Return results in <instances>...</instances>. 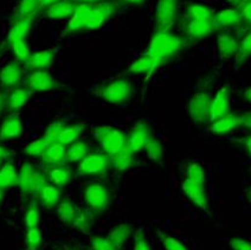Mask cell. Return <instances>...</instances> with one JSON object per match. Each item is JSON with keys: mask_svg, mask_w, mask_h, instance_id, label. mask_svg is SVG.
Here are the masks:
<instances>
[{"mask_svg": "<svg viewBox=\"0 0 251 250\" xmlns=\"http://www.w3.org/2000/svg\"><path fill=\"white\" fill-rule=\"evenodd\" d=\"M65 126H67V124H64L63 121L51 122L49 127H48L47 130H45L44 135H43V139L50 145L52 143H56L59 134H61V132L64 129Z\"/></svg>", "mask_w": 251, "mask_h": 250, "instance_id": "43", "label": "cell"}, {"mask_svg": "<svg viewBox=\"0 0 251 250\" xmlns=\"http://www.w3.org/2000/svg\"><path fill=\"white\" fill-rule=\"evenodd\" d=\"M126 5H142L146 0H121Z\"/></svg>", "mask_w": 251, "mask_h": 250, "instance_id": "55", "label": "cell"}, {"mask_svg": "<svg viewBox=\"0 0 251 250\" xmlns=\"http://www.w3.org/2000/svg\"><path fill=\"white\" fill-rule=\"evenodd\" d=\"M85 127L87 126L83 122H77V124L70 125V126L67 125L61 132V134H59L58 139H57V143L64 145V146H69V145L77 141V138L83 133Z\"/></svg>", "mask_w": 251, "mask_h": 250, "instance_id": "28", "label": "cell"}, {"mask_svg": "<svg viewBox=\"0 0 251 250\" xmlns=\"http://www.w3.org/2000/svg\"><path fill=\"white\" fill-rule=\"evenodd\" d=\"M94 136L98 140L100 146L102 147L103 152L109 157L124 150L126 143H127L126 133L109 126L96 127L94 130Z\"/></svg>", "mask_w": 251, "mask_h": 250, "instance_id": "3", "label": "cell"}, {"mask_svg": "<svg viewBox=\"0 0 251 250\" xmlns=\"http://www.w3.org/2000/svg\"><path fill=\"white\" fill-rule=\"evenodd\" d=\"M161 242L165 250H188V248L184 243L170 235H162Z\"/></svg>", "mask_w": 251, "mask_h": 250, "instance_id": "48", "label": "cell"}, {"mask_svg": "<svg viewBox=\"0 0 251 250\" xmlns=\"http://www.w3.org/2000/svg\"><path fill=\"white\" fill-rule=\"evenodd\" d=\"M130 234H132V225L127 223H121L115 225L112 230H110L108 238H109V240L115 244L116 248L120 250L125 246V243L127 242Z\"/></svg>", "mask_w": 251, "mask_h": 250, "instance_id": "32", "label": "cell"}, {"mask_svg": "<svg viewBox=\"0 0 251 250\" xmlns=\"http://www.w3.org/2000/svg\"><path fill=\"white\" fill-rule=\"evenodd\" d=\"M11 49H12V52L13 55L16 56L17 61L21 62L23 64H24L28 59V57L31 56V51H30V48H28L26 39L17 41L16 43L11 45Z\"/></svg>", "mask_w": 251, "mask_h": 250, "instance_id": "40", "label": "cell"}, {"mask_svg": "<svg viewBox=\"0 0 251 250\" xmlns=\"http://www.w3.org/2000/svg\"><path fill=\"white\" fill-rule=\"evenodd\" d=\"M186 177L187 179L196 181V183L205 184V181H206V175H205L204 169L201 164L195 163V161L187 165Z\"/></svg>", "mask_w": 251, "mask_h": 250, "instance_id": "42", "label": "cell"}, {"mask_svg": "<svg viewBox=\"0 0 251 250\" xmlns=\"http://www.w3.org/2000/svg\"><path fill=\"white\" fill-rule=\"evenodd\" d=\"M243 147H244L245 152H247V154L249 155V157L251 158V134L248 135L247 138L244 139V141H243Z\"/></svg>", "mask_w": 251, "mask_h": 250, "instance_id": "53", "label": "cell"}, {"mask_svg": "<svg viewBox=\"0 0 251 250\" xmlns=\"http://www.w3.org/2000/svg\"><path fill=\"white\" fill-rule=\"evenodd\" d=\"M212 23L215 30H223L237 26L242 23L241 11L232 7L225 8L221 12H217L213 15Z\"/></svg>", "mask_w": 251, "mask_h": 250, "instance_id": "14", "label": "cell"}, {"mask_svg": "<svg viewBox=\"0 0 251 250\" xmlns=\"http://www.w3.org/2000/svg\"><path fill=\"white\" fill-rule=\"evenodd\" d=\"M213 11L206 5L190 4L186 7V18L191 21H212Z\"/></svg>", "mask_w": 251, "mask_h": 250, "instance_id": "34", "label": "cell"}, {"mask_svg": "<svg viewBox=\"0 0 251 250\" xmlns=\"http://www.w3.org/2000/svg\"><path fill=\"white\" fill-rule=\"evenodd\" d=\"M62 192L59 191L58 187L53 184H48L47 186L43 189L41 193V197H39V201L42 203V205L45 209L50 210L52 207H56L59 204V201L62 200Z\"/></svg>", "mask_w": 251, "mask_h": 250, "instance_id": "30", "label": "cell"}, {"mask_svg": "<svg viewBox=\"0 0 251 250\" xmlns=\"http://www.w3.org/2000/svg\"><path fill=\"white\" fill-rule=\"evenodd\" d=\"M4 196H5L4 189H0V205H1L2 200H4Z\"/></svg>", "mask_w": 251, "mask_h": 250, "instance_id": "60", "label": "cell"}, {"mask_svg": "<svg viewBox=\"0 0 251 250\" xmlns=\"http://www.w3.org/2000/svg\"><path fill=\"white\" fill-rule=\"evenodd\" d=\"M230 247L232 250H251V242L243 238L235 237L230 241Z\"/></svg>", "mask_w": 251, "mask_h": 250, "instance_id": "50", "label": "cell"}, {"mask_svg": "<svg viewBox=\"0 0 251 250\" xmlns=\"http://www.w3.org/2000/svg\"><path fill=\"white\" fill-rule=\"evenodd\" d=\"M212 106V96L206 92H198L191 98L187 112L191 120L195 122H209Z\"/></svg>", "mask_w": 251, "mask_h": 250, "instance_id": "6", "label": "cell"}, {"mask_svg": "<svg viewBox=\"0 0 251 250\" xmlns=\"http://www.w3.org/2000/svg\"><path fill=\"white\" fill-rule=\"evenodd\" d=\"M133 250H152L148 243L146 236H145L142 230H138L134 234V247Z\"/></svg>", "mask_w": 251, "mask_h": 250, "instance_id": "49", "label": "cell"}, {"mask_svg": "<svg viewBox=\"0 0 251 250\" xmlns=\"http://www.w3.org/2000/svg\"><path fill=\"white\" fill-rule=\"evenodd\" d=\"M55 58V51L52 50H42L38 52L31 53V56L25 62V68L30 72L35 70H49L53 63Z\"/></svg>", "mask_w": 251, "mask_h": 250, "instance_id": "20", "label": "cell"}, {"mask_svg": "<svg viewBox=\"0 0 251 250\" xmlns=\"http://www.w3.org/2000/svg\"><path fill=\"white\" fill-rule=\"evenodd\" d=\"M43 241L42 230L38 226L35 228H28L25 234V244L27 250H38Z\"/></svg>", "mask_w": 251, "mask_h": 250, "instance_id": "39", "label": "cell"}, {"mask_svg": "<svg viewBox=\"0 0 251 250\" xmlns=\"http://www.w3.org/2000/svg\"><path fill=\"white\" fill-rule=\"evenodd\" d=\"M89 250H119L108 237L94 236L90 238Z\"/></svg>", "mask_w": 251, "mask_h": 250, "instance_id": "46", "label": "cell"}, {"mask_svg": "<svg viewBox=\"0 0 251 250\" xmlns=\"http://www.w3.org/2000/svg\"><path fill=\"white\" fill-rule=\"evenodd\" d=\"M239 127H242V116L227 113V114L223 115L222 118L217 119L216 121L212 122L211 132L218 135H223L239 128Z\"/></svg>", "mask_w": 251, "mask_h": 250, "instance_id": "22", "label": "cell"}, {"mask_svg": "<svg viewBox=\"0 0 251 250\" xmlns=\"http://www.w3.org/2000/svg\"><path fill=\"white\" fill-rule=\"evenodd\" d=\"M96 95L108 103L124 106L132 96V83L127 77H120L94 89Z\"/></svg>", "mask_w": 251, "mask_h": 250, "instance_id": "2", "label": "cell"}, {"mask_svg": "<svg viewBox=\"0 0 251 250\" xmlns=\"http://www.w3.org/2000/svg\"><path fill=\"white\" fill-rule=\"evenodd\" d=\"M77 206L73 200H63L59 201L58 205L56 206V212L58 216L59 221L64 223L65 225H73L74 218H75Z\"/></svg>", "mask_w": 251, "mask_h": 250, "instance_id": "33", "label": "cell"}, {"mask_svg": "<svg viewBox=\"0 0 251 250\" xmlns=\"http://www.w3.org/2000/svg\"><path fill=\"white\" fill-rule=\"evenodd\" d=\"M47 175L44 173L36 171L35 172V179H33L32 184V190H31V195L35 197L36 200H39V197H41V193L45 186L49 184V180H48Z\"/></svg>", "mask_w": 251, "mask_h": 250, "instance_id": "45", "label": "cell"}, {"mask_svg": "<svg viewBox=\"0 0 251 250\" xmlns=\"http://www.w3.org/2000/svg\"><path fill=\"white\" fill-rule=\"evenodd\" d=\"M71 226L81 230V231L84 232V234H89L91 230V220L89 215L87 214V211H84L83 209L77 207L75 218H74L73 225Z\"/></svg>", "mask_w": 251, "mask_h": 250, "instance_id": "38", "label": "cell"}, {"mask_svg": "<svg viewBox=\"0 0 251 250\" xmlns=\"http://www.w3.org/2000/svg\"><path fill=\"white\" fill-rule=\"evenodd\" d=\"M182 31L188 38L201 39L210 36L216 30L213 27L212 21H191V19H187L182 26Z\"/></svg>", "mask_w": 251, "mask_h": 250, "instance_id": "16", "label": "cell"}, {"mask_svg": "<svg viewBox=\"0 0 251 250\" xmlns=\"http://www.w3.org/2000/svg\"><path fill=\"white\" fill-rule=\"evenodd\" d=\"M181 190L185 196L199 209L206 210L209 207V196L204 184L196 183L191 179H185L181 184Z\"/></svg>", "mask_w": 251, "mask_h": 250, "instance_id": "11", "label": "cell"}, {"mask_svg": "<svg viewBox=\"0 0 251 250\" xmlns=\"http://www.w3.org/2000/svg\"><path fill=\"white\" fill-rule=\"evenodd\" d=\"M243 98H244V100H247L249 103H251V87L247 88V89L244 90Z\"/></svg>", "mask_w": 251, "mask_h": 250, "instance_id": "57", "label": "cell"}, {"mask_svg": "<svg viewBox=\"0 0 251 250\" xmlns=\"http://www.w3.org/2000/svg\"><path fill=\"white\" fill-rule=\"evenodd\" d=\"M241 116H242V127L251 130V110L243 113V115Z\"/></svg>", "mask_w": 251, "mask_h": 250, "instance_id": "52", "label": "cell"}, {"mask_svg": "<svg viewBox=\"0 0 251 250\" xmlns=\"http://www.w3.org/2000/svg\"><path fill=\"white\" fill-rule=\"evenodd\" d=\"M118 8V4L109 0L90 4V17L85 30H98L103 26L104 23L115 15Z\"/></svg>", "mask_w": 251, "mask_h": 250, "instance_id": "7", "label": "cell"}, {"mask_svg": "<svg viewBox=\"0 0 251 250\" xmlns=\"http://www.w3.org/2000/svg\"><path fill=\"white\" fill-rule=\"evenodd\" d=\"M185 47L186 42L182 37L172 33L171 31H155L148 45L147 53L162 63L176 55Z\"/></svg>", "mask_w": 251, "mask_h": 250, "instance_id": "1", "label": "cell"}, {"mask_svg": "<svg viewBox=\"0 0 251 250\" xmlns=\"http://www.w3.org/2000/svg\"><path fill=\"white\" fill-rule=\"evenodd\" d=\"M48 178H49L50 183L57 187H64L71 180V170L62 164L49 166Z\"/></svg>", "mask_w": 251, "mask_h": 250, "instance_id": "26", "label": "cell"}, {"mask_svg": "<svg viewBox=\"0 0 251 250\" xmlns=\"http://www.w3.org/2000/svg\"><path fill=\"white\" fill-rule=\"evenodd\" d=\"M161 64V62L159 59H156L153 56L146 55L141 56V57L134 61L132 64H130L128 72L130 74H136V75H141V74H147L152 73L153 70H155L159 65Z\"/></svg>", "mask_w": 251, "mask_h": 250, "instance_id": "25", "label": "cell"}, {"mask_svg": "<svg viewBox=\"0 0 251 250\" xmlns=\"http://www.w3.org/2000/svg\"><path fill=\"white\" fill-rule=\"evenodd\" d=\"M25 225L26 228H35V226L39 225L41 222V212H39V207L37 205L36 201H31L28 205L26 214H25Z\"/></svg>", "mask_w": 251, "mask_h": 250, "instance_id": "41", "label": "cell"}, {"mask_svg": "<svg viewBox=\"0 0 251 250\" xmlns=\"http://www.w3.org/2000/svg\"><path fill=\"white\" fill-rule=\"evenodd\" d=\"M217 50L222 59H230L237 56L239 43L235 36L227 32H221L217 36Z\"/></svg>", "mask_w": 251, "mask_h": 250, "instance_id": "17", "label": "cell"}, {"mask_svg": "<svg viewBox=\"0 0 251 250\" xmlns=\"http://www.w3.org/2000/svg\"><path fill=\"white\" fill-rule=\"evenodd\" d=\"M239 11H241L242 22H244L248 26H251V0L245 2L243 6H241Z\"/></svg>", "mask_w": 251, "mask_h": 250, "instance_id": "51", "label": "cell"}, {"mask_svg": "<svg viewBox=\"0 0 251 250\" xmlns=\"http://www.w3.org/2000/svg\"><path fill=\"white\" fill-rule=\"evenodd\" d=\"M179 0H158L154 11L155 31H170L178 21Z\"/></svg>", "mask_w": 251, "mask_h": 250, "instance_id": "5", "label": "cell"}, {"mask_svg": "<svg viewBox=\"0 0 251 250\" xmlns=\"http://www.w3.org/2000/svg\"><path fill=\"white\" fill-rule=\"evenodd\" d=\"M245 198H247V200L249 201V204H251V186L248 187L247 192H245Z\"/></svg>", "mask_w": 251, "mask_h": 250, "instance_id": "59", "label": "cell"}, {"mask_svg": "<svg viewBox=\"0 0 251 250\" xmlns=\"http://www.w3.org/2000/svg\"><path fill=\"white\" fill-rule=\"evenodd\" d=\"M61 86L62 84L58 83L47 70H35L28 74L26 77V87L31 92H49L61 88Z\"/></svg>", "mask_w": 251, "mask_h": 250, "instance_id": "9", "label": "cell"}, {"mask_svg": "<svg viewBox=\"0 0 251 250\" xmlns=\"http://www.w3.org/2000/svg\"><path fill=\"white\" fill-rule=\"evenodd\" d=\"M50 144H48L47 141L43 139V136L41 139H37V140L32 141L25 147L24 152L25 154L30 155V157H41V155L44 153V150L49 147Z\"/></svg>", "mask_w": 251, "mask_h": 250, "instance_id": "44", "label": "cell"}, {"mask_svg": "<svg viewBox=\"0 0 251 250\" xmlns=\"http://www.w3.org/2000/svg\"><path fill=\"white\" fill-rule=\"evenodd\" d=\"M226 2H229L231 5H235V6H243L247 1H249V0H225Z\"/></svg>", "mask_w": 251, "mask_h": 250, "instance_id": "54", "label": "cell"}, {"mask_svg": "<svg viewBox=\"0 0 251 250\" xmlns=\"http://www.w3.org/2000/svg\"><path fill=\"white\" fill-rule=\"evenodd\" d=\"M90 17V4H77L74 15L67 23L65 31L68 33H75L85 30Z\"/></svg>", "mask_w": 251, "mask_h": 250, "instance_id": "13", "label": "cell"}, {"mask_svg": "<svg viewBox=\"0 0 251 250\" xmlns=\"http://www.w3.org/2000/svg\"><path fill=\"white\" fill-rule=\"evenodd\" d=\"M35 21V18L32 17H27V18H13L12 25H11V29L8 31V35L6 38L7 44L12 45L16 43L17 41H21V39H25L26 36L30 32L31 27H32V23Z\"/></svg>", "mask_w": 251, "mask_h": 250, "instance_id": "18", "label": "cell"}, {"mask_svg": "<svg viewBox=\"0 0 251 250\" xmlns=\"http://www.w3.org/2000/svg\"><path fill=\"white\" fill-rule=\"evenodd\" d=\"M8 154V150H5L4 147L0 146V169H1V163H2V159H5L7 157Z\"/></svg>", "mask_w": 251, "mask_h": 250, "instance_id": "56", "label": "cell"}, {"mask_svg": "<svg viewBox=\"0 0 251 250\" xmlns=\"http://www.w3.org/2000/svg\"><path fill=\"white\" fill-rule=\"evenodd\" d=\"M58 250H62V249H58Z\"/></svg>", "mask_w": 251, "mask_h": 250, "instance_id": "62", "label": "cell"}, {"mask_svg": "<svg viewBox=\"0 0 251 250\" xmlns=\"http://www.w3.org/2000/svg\"><path fill=\"white\" fill-rule=\"evenodd\" d=\"M77 7V2L74 0H58L45 7V15L48 18L59 21V19H69L74 15Z\"/></svg>", "mask_w": 251, "mask_h": 250, "instance_id": "15", "label": "cell"}, {"mask_svg": "<svg viewBox=\"0 0 251 250\" xmlns=\"http://www.w3.org/2000/svg\"><path fill=\"white\" fill-rule=\"evenodd\" d=\"M77 4H93V2L101 1V0H74Z\"/></svg>", "mask_w": 251, "mask_h": 250, "instance_id": "58", "label": "cell"}, {"mask_svg": "<svg viewBox=\"0 0 251 250\" xmlns=\"http://www.w3.org/2000/svg\"><path fill=\"white\" fill-rule=\"evenodd\" d=\"M110 167H113L116 171H127V170L132 169L134 165V153L130 152L127 147L120 150L119 153L109 157Z\"/></svg>", "mask_w": 251, "mask_h": 250, "instance_id": "27", "label": "cell"}, {"mask_svg": "<svg viewBox=\"0 0 251 250\" xmlns=\"http://www.w3.org/2000/svg\"><path fill=\"white\" fill-rule=\"evenodd\" d=\"M65 153H67V146L59 144L52 143L49 145L44 153L41 155L42 163H44L48 166H55V165H61L63 161H65Z\"/></svg>", "mask_w": 251, "mask_h": 250, "instance_id": "24", "label": "cell"}, {"mask_svg": "<svg viewBox=\"0 0 251 250\" xmlns=\"http://www.w3.org/2000/svg\"><path fill=\"white\" fill-rule=\"evenodd\" d=\"M230 99L231 93L230 88L225 86L217 92L215 98L212 99V106H211V115L210 121L212 124L217 119L227 114L230 110Z\"/></svg>", "mask_w": 251, "mask_h": 250, "instance_id": "12", "label": "cell"}, {"mask_svg": "<svg viewBox=\"0 0 251 250\" xmlns=\"http://www.w3.org/2000/svg\"><path fill=\"white\" fill-rule=\"evenodd\" d=\"M85 204L95 215H102L109 206L112 193L102 184H88L83 189Z\"/></svg>", "mask_w": 251, "mask_h": 250, "instance_id": "4", "label": "cell"}, {"mask_svg": "<svg viewBox=\"0 0 251 250\" xmlns=\"http://www.w3.org/2000/svg\"><path fill=\"white\" fill-rule=\"evenodd\" d=\"M2 106H4V96H2V94L0 93V110H1Z\"/></svg>", "mask_w": 251, "mask_h": 250, "instance_id": "61", "label": "cell"}, {"mask_svg": "<svg viewBox=\"0 0 251 250\" xmlns=\"http://www.w3.org/2000/svg\"><path fill=\"white\" fill-rule=\"evenodd\" d=\"M251 56V30L248 31L239 43V50L237 53V59L239 63H243L247 58Z\"/></svg>", "mask_w": 251, "mask_h": 250, "instance_id": "47", "label": "cell"}, {"mask_svg": "<svg viewBox=\"0 0 251 250\" xmlns=\"http://www.w3.org/2000/svg\"><path fill=\"white\" fill-rule=\"evenodd\" d=\"M90 147L89 144L85 141H75L74 144L67 147V153H65V161L68 163H77L81 161L89 154Z\"/></svg>", "mask_w": 251, "mask_h": 250, "instance_id": "29", "label": "cell"}, {"mask_svg": "<svg viewBox=\"0 0 251 250\" xmlns=\"http://www.w3.org/2000/svg\"><path fill=\"white\" fill-rule=\"evenodd\" d=\"M145 152L148 155V158L153 161H161L162 157H164V146L158 139L154 138L153 135H151V138L148 139L147 144L145 145Z\"/></svg>", "mask_w": 251, "mask_h": 250, "instance_id": "37", "label": "cell"}, {"mask_svg": "<svg viewBox=\"0 0 251 250\" xmlns=\"http://www.w3.org/2000/svg\"><path fill=\"white\" fill-rule=\"evenodd\" d=\"M42 10L41 1L39 0H21L17 7V13L14 18H27L32 17L36 18L39 11Z\"/></svg>", "mask_w": 251, "mask_h": 250, "instance_id": "35", "label": "cell"}, {"mask_svg": "<svg viewBox=\"0 0 251 250\" xmlns=\"http://www.w3.org/2000/svg\"><path fill=\"white\" fill-rule=\"evenodd\" d=\"M23 134V122L18 115H8L0 126V141L18 139Z\"/></svg>", "mask_w": 251, "mask_h": 250, "instance_id": "19", "label": "cell"}, {"mask_svg": "<svg viewBox=\"0 0 251 250\" xmlns=\"http://www.w3.org/2000/svg\"><path fill=\"white\" fill-rule=\"evenodd\" d=\"M35 167H33L30 163L23 165L21 171H19L18 186L21 187L22 192L24 193L25 196L31 195L33 179H35Z\"/></svg>", "mask_w": 251, "mask_h": 250, "instance_id": "31", "label": "cell"}, {"mask_svg": "<svg viewBox=\"0 0 251 250\" xmlns=\"http://www.w3.org/2000/svg\"><path fill=\"white\" fill-rule=\"evenodd\" d=\"M152 133H151L150 127L146 122L139 121L136 122L135 126L130 129V132L127 134V143H126V147L135 153L140 152L145 149V145L147 144L148 139L151 138Z\"/></svg>", "mask_w": 251, "mask_h": 250, "instance_id": "10", "label": "cell"}, {"mask_svg": "<svg viewBox=\"0 0 251 250\" xmlns=\"http://www.w3.org/2000/svg\"><path fill=\"white\" fill-rule=\"evenodd\" d=\"M32 93L27 87H14L7 96L6 108L13 112L22 109L30 100Z\"/></svg>", "mask_w": 251, "mask_h": 250, "instance_id": "23", "label": "cell"}, {"mask_svg": "<svg viewBox=\"0 0 251 250\" xmlns=\"http://www.w3.org/2000/svg\"><path fill=\"white\" fill-rule=\"evenodd\" d=\"M18 175L16 166L13 164L7 163L0 169V189L18 185Z\"/></svg>", "mask_w": 251, "mask_h": 250, "instance_id": "36", "label": "cell"}, {"mask_svg": "<svg viewBox=\"0 0 251 250\" xmlns=\"http://www.w3.org/2000/svg\"><path fill=\"white\" fill-rule=\"evenodd\" d=\"M110 167L109 155L105 153H89L79 161L77 173L79 175H101Z\"/></svg>", "mask_w": 251, "mask_h": 250, "instance_id": "8", "label": "cell"}, {"mask_svg": "<svg viewBox=\"0 0 251 250\" xmlns=\"http://www.w3.org/2000/svg\"><path fill=\"white\" fill-rule=\"evenodd\" d=\"M21 62L16 61L10 62L0 70V83L6 87H17L23 78V70Z\"/></svg>", "mask_w": 251, "mask_h": 250, "instance_id": "21", "label": "cell"}]
</instances>
